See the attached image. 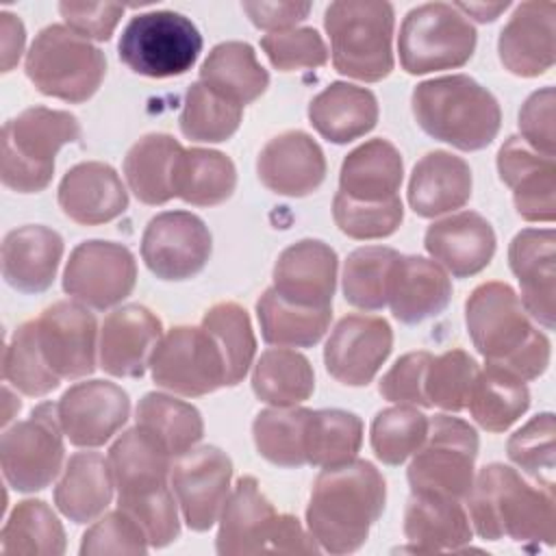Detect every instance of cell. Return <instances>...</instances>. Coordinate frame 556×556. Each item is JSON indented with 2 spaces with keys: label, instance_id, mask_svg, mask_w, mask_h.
<instances>
[{
  "label": "cell",
  "instance_id": "cell-2",
  "mask_svg": "<svg viewBox=\"0 0 556 556\" xmlns=\"http://www.w3.org/2000/svg\"><path fill=\"white\" fill-rule=\"evenodd\" d=\"M465 324L486 365L521 380H534L547 369L549 339L534 326L510 285L500 280L478 285L465 304Z\"/></svg>",
  "mask_w": 556,
  "mask_h": 556
},
{
  "label": "cell",
  "instance_id": "cell-7",
  "mask_svg": "<svg viewBox=\"0 0 556 556\" xmlns=\"http://www.w3.org/2000/svg\"><path fill=\"white\" fill-rule=\"evenodd\" d=\"M80 139V122L70 111L28 106L2 126V185L17 193L43 191L54 174V156Z\"/></svg>",
  "mask_w": 556,
  "mask_h": 556
},
{
  "label": "cell",
  "instance_id": "cell-26",
  "mask_svg": "<svg viewBox=\"0 0 556 556\" xmlns=\"http://www.w3.org/2000/svg\"><path fill=\"white\" fill-rule=\"evenodd\" d=\"M508 263L521 287L526 313L543 328H554L556 295V232L552 228H526L508 248Z\"/></svg>",
  "mask_w": 556,
  "mask_h": 556
},
{
  "label": "cell",
  "instance_id": "cell-58",
  "mask_svg": "<svg viewBox=\"0 0 556 556\" xmlns=\"http://www.w3.org/2000/svg\"><path fill=\"white\" fill-rule=\"evenodd\" d=\"M59 13L74 33L85 39L109 41L117 22L124 15V4L117 2H59Z\"/></svg>",
  "mask_w": 556,
  "mask_h": 556
},
{
  "label": "cell",
  "instance_id": "cell-15",
  "mask_svg": "<svg viewBox=\"0 0 556 556\" xmlns=\"http://www.w3.org/2000/svg\"><path fill=\"white\" fill-rule=\"evenodd\" d=\"M137 282L132 252L115 241L78 243L63 271V291L76 302L104 311L128 298Z\"/></svg>",
  "mask_w": 556,
  "mask_h": 556
},
{
  "label": "cell",
  "instance_id": "cell-10",
  "mask_svg": "<svg viewBox=\"0 0 556 556\" xmlns=\"http://www.w3.org/2000/svg\"><path fill=\"white\" fill-rule=\"evenodd\" d=\"M117 52L135 74L172 78L193 67L202 52V35L182 13L148 11L124 26Z\"/></svg>",
  "mask_w": 556,
  "mask_h": 556
},
{
  "label": "cell",
  "instance_id": "cell-48",
  "mask_svg": "<svg viewBox=\"0 0 556 556\" xmlns=\"http://www.w3.org/2000/svg\"><path fill=\"white\" fill-rule=\"evenodd\" d=\"M243 117V106L226 100L204 83H193L185 93L180 130L191 141L219 143L230 139Z\"/></svg>",
  "mask_w": 556,
  "mask_h": 556
},
{
  "label": "cell",
  "instance_id": "cell-16",
  "mask_svg": "<svg viewBox=\"0 0 556 556\" xmlns=\"http://www.w3.org/2000/svg\"><path fill=\"white\" fill-rule=\"evenodd\" d=\"M213 250L206 224L189 211L152 217L141 237V258L161 280H187L204 269Z\"/></svg>",
  "mask_w": 556,
  "mask_h": 556
},
{
  "label": "cell",
  "instance_id": "cell-28",
  "mask_svg": "<svg viewBox=\"0 0 556 556\" xmlns=\"http://www.w3.org/2000/svg\"><path fill=\"white\" fill-rule=\"evenodd\" d=\"M59 206L72 222L98 226L128 208V191L111 165L85 161L61 178Z\"/></svg>",
  "mask_w": 556,
  "mask_h": 556
},
{
  "label": "cell",
  "instance_id": "cell-23",
  "mask_svg": "<svg viewBox=\"0 0 556 556\" xmlns=\"http://www.w3.org/2000/svg\"><path fill=\"white\" fill-rule=\"evenodd\" d=\"M161 337V319L150 308L141 304L115 308L100 328V367L115 378H139Z\"/></svg>",
  "mask_w": 556,
  "mask_h": 556
},
{
  "label": "cell",
  "instance_id": "cell-41",
  "mask_svg": "<svg viewBox=\"0 0 556 556\" xmlns=\"http://www.w3.org/2000/svg\"><path fill=\"white\" fill-rule=\"evenodd\" d=\"M237 187L235 163L217 150H182L174 176V193L193 206H215L226 202Z\"/></svg>",
  "mask_w": 556,
  "mask_h": 556
},
{
  "label": "cell",
  "instance_id": "cell-51",
  "mask_svg": "<svg viewBox=\"0 0 556 556\" xmlns=\"http://www.w3.org/2000/svg\"><path fill=\"white\" fill-rule=\"evenodd\" d=\"M480 367L465 350H447L432 356L426 371V397L430 406H439L450 413L467 408L469 391Z\"/></svg>",
  "mask_w": 556,
  "mask_h": 556
},
{
  "label": "cell",
  "instance_id": "cell-39",
  "mask_svg": "<svg viewBox=\"0 0 556 556\" xmlns=\"http://www.w3.org/2000/svg\"><path fill=\"white\" fill-rule=\"evenodd\" d=\"M137 426L150 434L174 460L204 437V421L195 406L165 393H146L137 404Z\"/></svg>",
  "mask_w": 556,
  "mask_h": 556
},
{
  "label": "cell",
  "instance_id": "cell-5",
  "mask_svg": "<svg viewBox=\"0 0 556 556\" xmlns=\"http://www.w3.org/2000/svg\"><path fill=\"white\" fill-rule=\"evenodd\" d=\"M410 109L424 132L465 152L486 148L502 124L495 96L465 74L419 83Z\"/></svg>",
  "mask_w": 556,
  "mask_h": 556
},
{
  "label": "cell",
  "instance_id": "cell-38",
  "mask_svg": "<svg viewBox=\"0 0 556 556\" xmlns=\"http://www.w3.org/2000/svg\"><path fill=\"white\" fill-rule=\"evenodd\" d=\"M530 406V391L519 376L486 365L478 371L467 408L473 421L489 432L508 430Z\"/></svg>",
  "mask_w": 556,
  "mask_h": 556
},
{
  "label": "cell",
  "instance_id": "cell-35",
  "mask_svg": "<svg viewBox=\"0 0 556 556\" xmlns=\"http://www.w3.org/2000/svg\"><path fill=\"white\" fill-rule=\"evenodd\" d=\"M402 174L400 150L387 139H369L343 159L339 191L358 202H384L397 198Z\"/></svg>",
  "mask_w": 556,
  "mask_h": 556
},
{
  "label": "cell",
  "instance_id": "cell-29",
  "mask_svg": "<svg viewBox=\"0 0 556 556\" xmlns=\"http://www.w3.org/2000/svg\"><path fill=\"white\" fill-rule=\"evenodd\" d=\"M63 256V237L41 224L7 232L2 241V276L20 293H41L54 282Z\"/></svg>",
  "mask_w": 556,
  "mask_h": 556
},
{
  "label": "cell",
  "instance_id": "cell-12",
  "mask_svg": "<svg viewBox=\"0 0 556 556\" xmlns=\"http://www.w3.org/2000/svg\"><path fill=\"white\" fill-rule=\"evenodd\" d=\"M478 447V432L467 421L445 413L430 417L426 441L406 471L410 491L467 497L473 484Z\"/></svg>",
  "mask_w": 556,
  "mask_h": 556
},
{
  "label": "cell",
  "instance_id": "cell-53",
  "mask_svg": "<svg viewBox=\"0 0 556 556\" xmlns=\"http://www.w3.org/2000/svg\"><path fill=\"white\" fill-rule=\"evenodd\" d=\"M332 217L339 230L352 239H382L400 228L404 206L400 195L384 202H358L337 191Z\"/></svg>",
  "mask_w": 556,
  "mask_h": 556
},
{
  "label": "cell",
  "instance_id": "cell-45",
  "mask_svg": "<svg viewBox=\"0 0 556 556\" xmlns=\"http://www.w3.org/2000/svg\"><path fill=\"white\" fill-rule=\"evenodd\" d=\"M311 408L274 406L254 417L252 437L258 454L278 467L306 465L304 439Z\"/></svg>",
  "mask_w": 556,
  "mask_h": 556
},
{
  "label": "cell",
  "instance_id": "cell-46",
  "mask_svg": "<svg viewBox=\"0 0 556 556\" xmlns=\"http://www.w3.org/2000/svg\"><path fill=\"white\" fill-rule=\"evenodd\" d=\"M400 252L384 245L356 248L343 265V298L361 311H380L389 304V285Z\"/></svg>",
  "mask_w": 556,
  "mask_h": 556
},
{
  "label": "cell",
  "instance_id": "cell-27",
  "mask_svg": "<svg viewBox=\"0 0 556 556\" xmlns=\"http://www.w3.org/2000/svg\"><path fill=\"white\" fill-rule=\"evenodd\" d=\"M424 245L454 278H469L491 263L495 254V232L480 213L460 211L430 224Z\"/></svg>",
  "mask_w": 556,
  "mask_h": 556
},
{
  "label": "cell",
  "instance_id": "cell-8",
  "mask_svg": "<svg viewBox=\"0 0 556 556\" xmlns=\"http://www.w3.org/2000/svg\"><path fill=\"white\" fill-rule=\"evenodd\" d=\"M393 22L389 2L339 0L328 4L324 26L334 70L365 83L387 78L393 70Z\"/></svg>",
  "mask_w": 556,
  "mask_h": 556
},
{
  "label": "cell",
  "instance_id": "cell-60",
  "mask_svg": "<svg viewBox=\"0 0 556 556\" xmlns=\"http://www.w3.org/2000/svg\"><path fill=\"white\" fill-rule=\"evenodd\" d=\"M0 39H2V72H11L24 50V41H26V30L24 24L17 15L2 11L0 13Z\"/></svg>",
  "mask_w": 556,
  "mask_h": 556
},
{
  "label": "cell",
  "instance_id": "cell-44",
  "mask_svg": "<svg viewBox=\"0 0 556 556\" xmlns=\"http://www.w3.org/2000/svg\"><path fill=\"white\" fill-rule=\"evenodd\" d=\"M363 443V421L341 408L311 410L306 421V465L337 467L356 458Z\"/></svg>",
  "mask_w": 556,
  "mask_h": 556
},
{
  "label": "cell",
  "instance_id": "cell-54",
  "mask_svg": "<svg viewBox=\"0 0 556 556\" xmlns=\"http://www.w3.org/2000/svg\"><path fill=\"white\" fill-rule=\"evenodd\" d=\"M148 547V534L139 521L117 508L106 513L83 534L80 554H146Z\"/></svg>",
  "mask_w": 556,
  "mask_h": 556
},
{
  "label": "cell",
  "instance_id": "cell-18",
  "mask_svg": "<svg viewBox=\"0 0 556 556\" xmlns=\"http://www.w3.org/2000/svg\"><path fill=\"white\" fill-rule=\"evenodd\" d=\"M232 460L215 445L193 447L172 465V489L176 493L185 523L195 530H208L230 495Z\"/></svg>",
  "mask_w": 556,
  "mask_h": 556
},
{
  "label": "cell",
  "instance_id": "cell-32",
  "mask_svg": "<svg viewBox=\"0 0 556 556\" xmlns=\"http://www.w3.org/2000/svg\"><path fill=\"white\" fill-rule=\"evenodd\" d=\"M450 300L452 282L439 263L400 254L389 285V306L397 321L419 324L430 319L443 313Z\"/></svg>",
  "mask_w": 556,
  "mask_h": 556
},
{
  "label": "cell",
  "instance_id": "cell-11",
  "mask_svg": "<svg viewBox=\"0 0 556 556\" xmlns=\"http://www.w3.org/2000/svg\"><path fill=\"white\" fill-rule=\"evenodd\" d=\"M473 24L445 2L410 9L400 26L397 52L408 74H428L465 65L476 50Z\"/></svg>",
  "mask_w": 556,
  "mask_h": 556
},
{
  "label": "cell",
  "instance_id": "cell-42",
  "mask_svg": "<svg viewBox=\"0 0 556 556\" xmlns=\"http://www.w3.org/2000/svg\"><path fill=\"white\" fill-rule=\"evenodd\" d=\"M252 391L271 406H298L315 391V374L308 358L295 350H265L252 371Z\"/></svg>",
  "mask_w": 556,
  "mask_h": 556
},
{
  "label": "cell",
  "instance_id": "cell-33",
  "mask_svg": "<svg viewBox=\"0 0 556 556\" xmlns=\"http://www.w3.org/2000/svg\"><path fill=\"white\" fill-rule=\"evenodd\" d=\"M308 122L332 143H350L378 122L376 96L352 83H330L308 104Z\"/></svg>",
  "mask_w": 556,
  "mask_h": 556
},
{
  "label": "cell",
  "instance_id": "cell-61",
  "mask_svg": "<svg viewBox=\"0 0 556 556\" xmlns=\"http://www.w3.org/2000/svg\"><path fill=\"white\" fill-rule=\"evenodd\" d=\"M510 2H454V7L467 17H473L478 22H493L508 9Z\"/></svg>",
  "mask_w": 556,
  "mask_h": 556
},
{
  "label": "cell",
  "instance_id": "cell-19",
  "mask_svg": "<svg viewBox=\"0 0 556 556\" xmlns=\"http://www.w3.org/2000/svg\"><path fill=\"white\" fill-rule=\"evenodd\" d=\"M393 348V330L376 315H345L330 332L324 348L328 374L348 387L374 380Z\"/></svg>",
  "mask_w": 556,
  "mask_h": 556
},
{
  "label": "cell",
  "instance_id": "cell-43",
  "mask_svg": "<svg viewBox=\"0 0 556 556\" xmlns=\"http://www.w3.org/2000/svg\"><path fill=\"white\" fill-rule=\"evenodd\" d=\"M0 539L4 556H61L65 552V530L43 500L20 502Z\"/></svg>",
  "mask_w": 556,
  "mask_h": 556
},
{
  "label": "cell",
  "instance_id": "cell-55",
  "mask_svg": "<svg viewBox=\"0 0 556 556\" xmlns=\"http://www.w3.org/2000/svg\"><path fill=\"white\" fill-rule=\"evenodd\" d=\"M261 48L269 63L280 72L321 67L328 61V48L321 35L311 26L269 33L261 39Z\"/></svg>",
  "mask_w": 556,
  "mask_h": 556
},
{
  "label": "cell",
  "instance_id": "cell-30",
  "mask_svg": "<svg viewBox=\"0 0 556 556\" xmlns=\"http://www.w3.org/2000/svg\"><path fill=\"white\" fill-rule=\"evenodd\" d=\"M404 534L410 541L406 552H458L471 541V523L460 500L410 491L404 510Z\"/></svg>",
  "mask_w": 556,
  "mask_h": 556
},
{
  "label": "cell",
  "instance_id": "cell-22",
  "mask_svg": "<svg viewBox=\"0 0 556 556\" xmlns=\"http://www.w3.org/2000/svg\"><path fill=\"white\" fill-rule=\"evenodd\" d=\"M337 265V252L328 243L319 239H302L280 252L274 265L271 289L295 306H332Z\"/></svg>",
  "mask_w": 556,
  "mask_h": 556
},
{
  "label": "cell",
  "instance_id": "cell-50",
  "mask_svg": "<svg viewBox=\"0 0 556 556\" xmlns=\"http://www.w3.org/2000/svg\"><path fill=\"white\" fill-rule=\"evenodd\" d=\"M2 376L4 382L13 384L20 393L30 397L48 395L61 384V380L50 371L41 356L35 334V319L24 321L13 332L2 356Z\"/></svg>",
  "mask_w": 556,
  "mask_h": 556
},
{
  "label": "cell",
  "instance_id": "cell-17",
  "mask_svg": "<svg viewBox=\"0 0 556 556\" xmlns=\"http://www.w3.org/2000/svg\"><path fill=\"white\" fill-rule=\"evenodd\" d=\"M41 356L59 380H76L96 369L98 321L93 313L70 300H59L35 319Z\"/></svg>",
  "mask_w": 556,
  "mask_h": 556
},
{
  "label": "cell",
  "instance_id": "cell-47",
  "mask_svg": "<svg viewBox=\"0 0 556 556\" xmlns=\"http://www.w3.org/2000/svg\"><path fill=\"white\" fill-rule=\"evenodd\" d=\"M200 326L213 337L224 356L226 384H239L256 352V339L245 308L237 302H217L204 313Z\"/></svg>",
  "mask_w": 556,
  "mask_h": 556
},
{
  "label": "cell",
  "instance_id": "cell-59",
  "mask_svg": "<svg viewBox=\"0 0 556 556\" xmlns=\"http://www.w3.org/2000/svg\"><path fill=\"white\" fill-rule=\"evenodd\" d=\"M241 9L256 28L280 33L302 22L311 11V2H243Z\"/></svg>",
  "mask_w": 556,
  "mask_h": 556
},
{
  "label": "cell",
  "instance_id": "cell-25",
  "mask_svg": "<svg viewBox=\"0 0 556 556\" xmlns=\"http://www.w3.org/2000/svg\"><path fill=\"white\" fill-rule=\"evenodd\" d=\"M556 4L549 0L521 2L497 39L502 65L521 78L545 74L554 65Z\"/></svg>",
  "mask_w": 556,
  "mask_h": 556
},
{
  "label": "cell",
  "instance_id": "cell-14",
  "mask_svg": "<svg viewBox=\"0 0 556 556\" xmlns=\"http://www.w3.org/2000/svg\"><path fill=\"white\" fill-rule=\"evenodd\" d=\"M148 367L156 387L185 397L228 387L224 356L202 326H176L163 334Z\"/></svg>",
  "mask_w": 556,
  "mask_h": 556
},
{
  "label": "cell",
  "instance_id": "cell-4",
  "mask_svg": "<svg viewBox=\"0 0 556 556\" xmlns=\"http://www.w3.org/2000/svg\"><path fill=\"white\" fill-rule=\"evenodd\" d=\"M465 500L480 539L506 536L523 545H554V489L526 482L513 467H482Z\"/></svg>",
  "mask_w": 556,
  "mask_h": 556
},
{
  "label": "cell",
  "instance_id": "cell-31",
  "mask_svg": "<svg viewBox=\"0 0 556 556\" xmlns=\"http://www.w3.org/2000/svg\"><path fill=\"white\" fill-rule=\"evenodd\" d=\"M471 169L460 156L434 150L413 167L408 204L419 217H439L465 206L471 198Z\"/></svg>",
  "mask_w": 556,
  "mask_h": 556
},
{
  "label": "cell",
  "instance_id": "cell-21",
  "mask_svg": "<svg viewBox=\"0 0 556 556\" xmlns=\"http://www.w3.org/2000/svg\"><path fill=\"white\" fill-rule=\"evenodd\" d=\"M258 180L274 193L304 198L326 178V159L319 143L304 130H285L271 137L256 159Z\"/></svg>",
  "mask_w": 556,
  "mask_h": 556
},
{
  "label": "cell",
  "instance_id": "cell-9",
  "mask_svg": "<svg viewBox=\"0 0 556 556\" xmlns=\"http://www.w3.org/2000/svg\"><path fill=\"white\" fill-rule=\"evenodd\" d=\"M28 80L43 96L72 104L89 100L104 80V52L65 24L41 28L24 63Z\"/></svg>",
  "mask_w": 556,
  "mask_h": 556
},
{
  "label": "cell",
  "instance_id": "cell-1",
  "mask_svg": "<svg viewBox=\"0 0 556 556\" xmlns=\"http://www.w3.org/2000/svg\"><path fill=\"white\" fill-rule=\"evenodd\" d=\"M387 502L382 473L369 460L324 467L317 476L306 526L317 545L330 554H352L369 536Z\"/></svg>",
  "mask_w": 556,
  "mask_h": 556
},
{
  "label": "cell",
  "instance_id": "cell-49",
  "mask_svg": "<svg viewBox=\"0 0 556 556\" xmlns=\"http://www.w3.org/2000/svg\"><path fill=\"white\" fill-rule=\"evenodd\" d=\"M428 434V417L408 404L380 410L371 421V450L384 465H402Z\"/></svg>",
  "mask_w": 556,
  "mask_h": 556
},
{
  "label": "cell",
  "instance_id": "cell-37",
  "mask_svg": "<svg viewBox=\"0 0 556 556\" xmlns=\"http://www.w3.org/2000/svg\"><path fill=\"white\" fill-rule=\"evenodd\" d=\"M200 83L226 100L245 106L265 93L269 74L258 63L250 43L224 41L217 43L200 65Z\"/></svg>",
  "mask_w": 556,
  "mask_h": 556
},
{
  "label": "cell",
  "instance_id": "cell-13",
  "mask_svg": "<svg viewBox=\"0 0 556 556\" xmlns=\"http://www.w3.org/2000/svg\"><path fill=\"white\" fill-rule=\"evenodd\" d=\"M63 456V428L52 402L37 404L30 417L2 432V473L15 491L35 493L46 489L59 476Z\"/></svg>",
  "mask_w": 556,
  "mask_h": 556
},
{
  "label": "cell",
  "instance_id": "cell-24",
  "mask_svg": "<svg viewBox=\"0 0 556 556\" xmlns=\"http://www.w3.org/2000/svg\"><path fill=\"white\" fill-rule=\"evenodd\" d=\"M497 172L513 189L517 213L526 222H554L556 217V163L532 150L521 137H508L497 152Z\"/></svg>",
  "mask_w": 556,
  "mask_h": 556
},
{
  "label": "cell",
  "instance_id": "cell-20",
  "mask_svg": "<svg viewBox=\"0 0 556 556\" xmlns=\"http://www.w3.org/2000/svg\"><path fill=\"white\" fill-rule=\"evenodd\" d=\"M63 434L76 447L104 445L130 415L128 393L109 380L70 387L56 404Z\"/></svg>",
  "mask_w": 556,
  "mask_h": 556
},
{
  "label": "cell",
  "instance_id": "cell-3",
  "mask_svg": "<svg viewBox=\"0 0 556 556\" xmlns=\"http://www.w3.org/2000/svg\"><path fill=\"white\" fill-rule=\"evenodd\" d=\"M172 460L139 426L126 430L109 450L117 508L139 521L150 547H165L180 534L178 500L169 489Z\"/></svg>",
  "mask_w": 556,
  "mask_h": 556
},
{
  "label": "cell",
  "instance_id": "cell-34",
  "mask_svg": "<svg viewBox=\"0 0 556 556\" xmlns=\"http://www.w3.org/2000/svg\"><path fill=\"white\" fill-rule=\"evenodd\" d=\"M113 486L109 458L98 452H76L65 463L63 476L54 486V504L70 521L87 523L106 510Z\"/></svg>",
  "mask_w": 556,
  "mask_h": 556
},
{
  "label": "cell",
  "instance_id": "cell-36",
  "mask_svg": "<svg viewBox=\"0 0 556 556\" xmlns=\"http://www.w3.org/2000/svg\"><path fill=\"white\" fill-rule=\"evenodd\" d=\"M182 146L165 132H150L135 141L124 159V174L135 198L161 206L176 198L174 176Z\"/></svg>",
  "mask_w": 556,
  "mask_h": 556
},
{
  "label": "cell",
  "instance_id": "cell-40",
  "mask_svg": "<svg viewBox=\"0 0 556 556\" xmlns=\"http://www.w3.org/2000/svg\"><path fill=\"white\" fill-rule=\"evenodd\" d=\"M256 317L265 343L278 348H311L326 334L332 306H295L269 287L256 302Z\"/></svg>",
  "mask_w": 556,
  "mask_h": 556
},
{
  "label": "cell",
  "instance_id": "cell-57",
  "mask_svg": "<svg viewBox=\"0 0 556 556\" xmlns=\"http://www.w3.org/2000/svg\"><path fill=\"white\" fill-rule=\"evenodd\" d=\"M519 130L521 139L532 150L554 159V87H543L523 102L519 111Z\"/></svg>",
  "mask_w": 556,
  "mask_h": 556
},
{
  "label": "cell",
  "instance_id": "cell-52",
  "mask_svg": "<svg viewBox=\"0 0 556 556\" xmlns=\"http://www.w3.org/2000/svg\"><path fill=\"white\" fill-rule=\"evenodd\" d=\"M554 415H534L526 426L510 434L506 452L508 458L523 469L536 484L554 489Z\"/></svg>",
  "mask_w": 556,
  "mask_h": 556
},
{
  "label": "cell",
  "instance_id": "cell-56",
  "mask_svg": "<svg viewBox=\"0 0 556 556\" xmlns=\"http://www.w3.org/2000/svg\"><path fill=\"white\" fill-rule=\"evenodd\" d=\"M430 361L432 354L426 350L400 356L391 365V369L380 378V395L395 404H415L430 408V402L426 397V371Z\"/></svg>",
  "mask_w": 556,
  "mask_h": 556
},
{
  "label": "cell",
  "instance_id": "cell-6",
  "mask_svg": "<svg viewBox=\"0 0 556 556\" xmlns=\"http://www.w3.org/2000/svg\"><path fill=\"white\" fill-rule=\"evenodd\" d=\"M215 549L222 556L317 554L319 545L298 517L274 508L256 478L241 476L222 508Z\"/></svg>",
  "mask_w": 556,
  "mask_h": 556
}]
</instances>
